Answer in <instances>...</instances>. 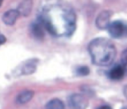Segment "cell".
<instances>
[{"label":"cell","mask_w":127,"mask_h":109,"mask_svg":"<svg viewBox=\"0 0 127 109\" xmlns=\"http://www.w3.org/2000/svg\"><path fill=\"white\" fill-rule=\"evenodd\" d=\"M38 20L45 30L56 37L70 36L76 29L75 12L64 0H44L41 5Z\"/></svg>","instance_id":"1"},{"label":"cell","mask_w":127,"mask_h":109,"mask_svg":"<svg viewBox=\"0 0 127 109\" xmlns=\"http://www.w3.org/2000/svg\"><path fill=\"white\" fill-rule=\"evenodd\" d=\"M88 52L94 64L99 66L111 65L116 56V49L111 41L104 38H97L90 41Z\"/></svg>","instance_id":"2"},{"label":"cell","mask_w":127,"mask_h":109,"mask_svg":"<svg viewBox=\"0 0 127 109\" xmlns=\"http://www.w3.org/2000/svg\"><path fill=\"white\" fill-rule=\"evenodd\" d=\"M38 64V60L37 59H30L25 60L16 67V69L13 72V75L15 76H20L33 74L37 69Z\"/></svg>","instance_id":"3"},{"label":"cell","mask_w":127,"mask_h":109,"mask_svg":"<svg viewBox=\"0 0 127 109\" xmlns=\"http://www.w3.org/2000/svg\"><path fill=\"white\" fill-rule=\"evenodd\" d=\"M107 31L113 38H127V24L122 21H113L109 24Z\"/></svg>","instance_id":"4"},{"label":"cell","mask_w":127,"mask_h":109,"mask_svg":"<svg viewBox=\"0 0 127 109\" xmlns=\"http://www.w3.org/2000/svg\"><path fill=\"white\" fill-rule=\"evenodd\" d=\"M68 104L70 109H87L88 101L83 95L74 93L69 97Z\"/></svg>","instance_id":"5"},{"label":"cell","mask_w":127,"mask_h":109,"mask_svg":"<svg viewBox=\"0 0 127 109\" xmlns=\"http://www.w3.org/2000/svg\"><path fill=\"white\" fill-rule=\"evenodd\" d=\"M111 14L109 11H103L100 12L96 19V25L99 29H107L109 24H110Z\"/></svg>","instance_id":"6"},{"label":"cell","mask_w":127,"mask_h":109,"mask_svg":"<svg viewBox=\"0 0 127 109\" xmlns=\"http://www.w3.org/2000/svg\"><path fill=\"white\" fill-rule=\"evenodd\" d=\"M19 17L20 15L17 9H9L3 14L2 17V21L7 26H12L15 24L16 21Z\"/></svg>","instance_id":"7"},{"label":"cell","mask_w":127,"mask_h":109,"mask_svg":"<svg viewBox=\"0 0 127 109\" xmlns=\"http://www.w3.org/2000/svg\"><path fill=\"white\" fill-rule=\"evenodd\" d=\"M44 30L43 24L37 19L30 26V31L33 37L37 40H42L44 37Z\"/></svg>","instance_id":"8"},{"label":"cell","mask_w":127,"mask_h":109,"mask_svg":"<svg viewBox=\"0 0 127 109\" xmlns=\"http://www.w3.org/2000/svg\"><path fill=\"white\" fill-rule=\"evenodd\" d=\"M126 69L122 64H116L113 66L108 72V76L112 80H120L123 78Z\"/></svg>","instance_id":"9"},{"label":"cell","mask_w":127,"mask_h":109,"mask_svg":"<svg viewBox=\"0 0 127 109\" xmlns=\"http://www.w3.org/2000/svg\"><path fill=\"white\" fill-rule=\"evenodd\" d=\"M33 1L32 0H22L17 7V11L19 12L20 16L27 17L29 16L32 10Z\"/></svg>","instance_id":"10"},{"label":"cell","mask_w":127,"mask_h":109,"mask_svg":"<svg viewBox=\"0 0 127 109\" xmlns=\"http://www.w3.org/2000/svg\"><path fill=\"white\" fill-rule=\"evenodd\" d=\"M34 92L32 90H24L19 92L16 96L15 102L19 105H25L29 102L32 99Z\"/></svg>","instance_id":"11"},{"label":"cell","mask_w":127,"mask_h":109,"mask_svg":"<svg viewBox=\"0 0 127 109\" xmlns=\"http://www.w3.org/2000/svg\"><path fill=\"white\" fill-rule=\"evenodd\" d=\"M64 104L58 98L51 99L45 105V109H64Z\"/></svg>","instance_id":"12"},{"label":"cell","mask_w":127,"mask_h":109,"mask_svg":"<svg viewBox=\"0 0 127 109\" xmlns=\"http://www.w3.org/2000/svg\"><path fill=\"white\" fill-rule=\"evenodd\" d=\"M76 73H77V75L80 76H87L90 73V69L86 66H80L77 67V69L76 70Z\"/></svg>","instance_id":"13"},{"label":"cell","mask_w":127,"mask_h":109,"mask_svg":"<svg viewBox=\"0 0 127 109\" xmlns=\"http://www.w3.org/2000/svg\"><path fill=\"white\" fill-rule=\"evenodd\" d=\"M121 62L122 63L121 64L124 66L126 71H127V49L125 50L123 53H122V56H121Z\"/></svg>","instance_id":"14"},{"label":"cell","mask_w":127,"mask_h":109,"mask_svg":"<svg viewBox=\"0 0 127 109\" xmlns=\"http://www.w3.org/2000/svg\"><path fill=\"white\" fill-rule=\"evenodd\" d=\"M7 41V38H5V36L4 34H0V46L4 44H5Z\"/></svg>","instance_id":"15"},{"label":"cell","mask_w":127,"mask_h":109,"mask_svg":"<svg viewBox=\"0 0 127 109\" xmlns=\"http://www.w3.org/2000/svg\"><path fill=\"white\" fill-rule=\"evenodd\" d=\"M97 109H112V108L109 105H102L100 107H99Z\"/></svg>","instance_id":"16"},{"label":"cell","mask_w":127,"mask_h":109,"mask_svg":"<svg viewBox=\"0 0 127 109\" xmlns=\"http://www.w3.org/2000/svg\"><path fill=\"white\" fill-rule=\"evenodd\" d=\"M123 93H124L125 97L127 98V86H126L123 88Z\"/></svg>","instance_id":"17"},{"label":"cell","mask_w":127,"mask_h":109,"mask_svg":"<svg viewBox=\"0 0 127 109\" xmlns=\"http://www.w3.org/2000/svg\"><path fill=\"white\" fill-rule=\"evenodd\" d=\"M3 2H4V0H0V7L2 6V5Z\"/></svg>","instance_id":"18"},{"label":"cell","mask_w":127,"mask_h":109,"mask_svg":"<svg viewBox=\"0 0 127 109\" xmlns=\"http://www.w3.org/2000/svg\"><path fill=\"white\" fill-rule=\"evenodd\" d=\"M122 109H127V106H126V107H124V108H123Z\"/></svg>","instance_id":"19"}]
</instances>
